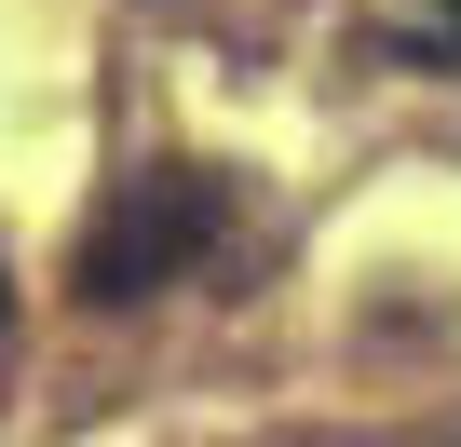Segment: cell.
Segmentation results:
<instances>
[{
    "mask_svg": "<svg viewBox=\"0 0 461 447\" xmlns=\"http://www.w3.org/2000/svg\"><path fill=\"white\" fill-rule=\"evenodd\" d=\"M217 176H190V163H149V176H122V203L82 231V258H68V299L82 312H122V299H163L203 245H217Z\"/></svg>",
    "mask_w": 461,
    "mask_h": 447,
    "instance_id": "6da1fadb",
    "label": "cell"
},
{
    "mask_svg": "<svg viewBox=\"0 0 461 447\" xmlns=\"http://www.w3.org/2000/svg\"><path fill=\"white\" fill-rule=\"evenodd\" d=\"M0 312H14V285H0Z\"/></svg>",
    "mask_w": 461,
    "mask_h": 447,
    "instance_id": "7a4b0ae2",
    "label": "cell"
},
{
    "mask_svg": "<svg viewBox=\"0 0 461 447\" xmlns=\"http://www.w3.org/2000/svg\"><path fill=\"white\" fill-rule=\"evenodd\" d=\"M447 14H461V0H447Z\"/></svg>",
    "mask_w": 461,
    "mask_h": 447,
    "instance_id": "3957f363",
    "label": "cell"
}]
</instances>
